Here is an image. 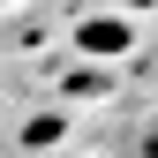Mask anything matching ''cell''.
I'll return each instance as SVG.
<instances>
[{
	"label": "cell",
	"mask_w": 158,
	"mask_h": 158,
	"mask_svg": "<svg viewBox=\"0 0 158 158\" xmlns=\"http://www.w3.org/2000/svg\"><path fill=\"white\" fill-rule=\"evenodd\" d=\"M83 45L90 53H128V23H83Z\"/></svg>",
	"instance_id": "6da1fadb"
}]
</instances>
